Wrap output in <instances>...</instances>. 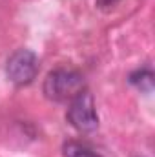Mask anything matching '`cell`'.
Returning <instances> with one entry per match:
<instances>
[{
    "instance_id": "6da1fadb",
    "label": "cell",
    "mask_w": 155,
    "mask_h": 157,
    "mask_svg": "<svg viewBox=\"0 0 155 157\" xmlns=\"http://www.w3.org/2000/svg\"><path fill=\"white\" fill-rule=\"evenodd\" d=\"M82 90H86V82L77 70L57 68L49 71L44 80V95L53 102H68Z\"/></svg>"
},
{
    "instance_id": "7a4b0ae2",
    "label": "cell",
    "mask_w": 155,
    "mask_h": 157,
    "mask_svg": "<svg viewBox=\"0 0 155 157\" xmlns=\"http://www.w3.org/2000/svg\"><path fill=\"white\" fill-rule=\"evenodd\" d=\"M66 119L80 133H91L99 128V115H97V108H95V99L88 90H82L75 99L70 101Z\"/></svg>"
},
{
    "instance_id": "3957f363",
    "label": "cell",
    "mask_w": 155,
    "mask_h": 157,
    "mask_svg": "<svg viewBox=\"0 0 155 157\" xmlns=\"http://www.w3.org/2000/svg\"><path fill=\"white\" fill-rule=\"evenodd\" d=\"M39 57L31 49H17L6 62V73L7 78L17 86H28L31 84L39 73Z\"/></svg>"
},
{
    "instance_id": "277c9868",
    "label": "cell",
    "mask_w": 155,
    "mask_h": 157,
    "mask_svg": "<svg viewBox=\"0 0 155 157\" xmlns=\"http://www.w3.org/2000/svg\"><path fill=\"white\" fill-rule=\"evenodd\" d=\"M128 82H130L131 86H135L137 90L144 91V93H152L153 82H155V75L150 68H139V70H135V71L130 73Z\"/></svg>"
},
{
    "instance_id": "5b68a950",
    "label": "cell",
    "mask_w": 155,
    "mask_h": 157,
    "mask_svg": "<svg viewBox=\"0 0 155 157\" xmlns=\"http://www.w3.org/2000/svg\"><path fill=\"white\" fill-rule=\"evenodd\" d=\"M62 155L64 157H102L99 152L89 148L88 144H82L77 141H66L62 144Z\"/></svg>"
},
{
    "instance_id": "8992f818",
    "label": "cell",
    "mask_w": 155,
    "mask_h": 157,
    "mask_svg": "<svg viewBox=\"0 0 155 157\" xmlns=\"http://www.w3.org/2000/svg\"><path fill=\"white\" fill-rule=\"evenodd\" d=\"M117 0H97V4L100 6V7H104V6H113Z\"/></svg>"
}]
</instances>
